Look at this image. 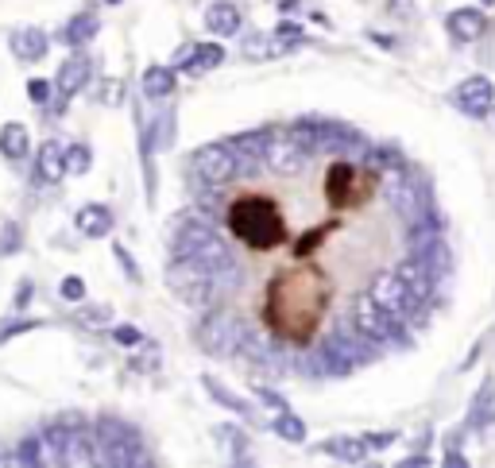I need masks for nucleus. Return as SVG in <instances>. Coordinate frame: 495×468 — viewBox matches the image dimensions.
Listing matches in <instances>:
<instances>
[{
  "label": "nucleus",
  "instance_id": "1",
  "mask_svg": "<svg viewBox=\"0 0 495 468\" xmlns=\"http://www.w3.org/2000/svg\"><path fill=\"white\" fill-rule=\"evenodd\" d=\"M221 217H225L229 237L244 244L248 252H275L290 232V221L279 209V202L259 190H244L237 197H229Z\"/></svg>",
  "mask_w": 495,
  "mask_h": 468
},
{
  "label": "nucleus",
  "instance_id": "2",
  "mask_svg": "<svg viewBox=\"0 0 495 468\" xmlns=\"http://www.w3.org/2000/svg\"><path fill=\"white\" fill-rule=\"evenodd\" d=\"M171 255H194V260H202L206 267H214L221 279L232 272V252H229V244L221 240L217 232L206 225V221H194V217H182L179 225H174Z\"/></svg>",
  "mask_w": 495,
  "mask_h": 468
},
{
  "label": "nucleus",
  "instance_id": "3",
  "mask_svg": "<svg viewBox=\"0 0 495 468\" xmlns=\"http://www.w3.org/2000/svg\"><path fill=\"white\" fill-rule=\"evenodd\" d=\"M167 287L186 306H209L221 295V275L194 255H174V263L167 267Z\"/></svg>",
  "mask_w": 495,
  "mask_h": 468
},
{
  "label": "nucleus",
  "instance_id": "4",
  "mask_svg": "<svg viewBox=\"0 0 495 468\" xmlns=\"http://www.w3.org/2000/svg\"><path fill=\"white\" fill-rule=\"evenodd\" d=\"M237 174H240V159L229 144H209L190 155V179L197 186H206V190H225V186L237 182Z\"/></svg>",
  "mask_w": 495,
  "mask_h": 468
},
{
  "label": "nucleus",
  "instance_id": "5",
  "mask_svg": "<svg viewBox=\"0 0 495 468\" xmlns=\"http://www.w3.org/2000/svg\"><path fill=\"white\" fill-rule=\"evenodd\" d=\"M403 318H395L391 310H383L380 302L372 298V290L368 295H357L352 298V306H348V325L357 333H364L368 341H391V337L403 333V325H399Z\"/></svg>",
  "mask_w": 495,
  "mask_h": 468
},
{
  "label": "nucleus",
  "instance_id": "6",
  "mask_svg": "<svg viewBox=\"0 0 495 468\" xmlns=\"http://www.w3.org/2000/svg\"><path fill=\"white\" fill-rule=\"evenodd\" d=\"M97 461L101 464H144V446L128 426L121 422H105L97 430Z\"/></svg>",
  "mask_w": 495,
  "mask_h": 468
},
{
  "label": "nucleus",
  "instance_id": "7",
  "mask_svg": "<svg viewBox=\"0 0 495 468\" xmlns=\"http://www.w3.org/2000/svg\"><path fill=\"white\" fill-rule=\"evenodd\" d=\"M240 341H244V325L232 322L229 310L206 313L202 325H197V345L209 348V353H240Z\"/></svg>",
  "mask_w": 495,
  "mask_h": 468
},
{
  "label": "nucleus",
  "instance_id": "8",
  "mask_svg": "<svg viewBox=\"0 0 495 468\" xmlns=\"http://www.w3.org/2000/svg\"><path fill=\"white\" fill-rule=\"evenodd\" d=\"M372 298L380 302L383 310H391L395 318H410V313H415V295H410L407 290V283L403 279H399V272H380L372 279Z\"/></svg>",
  "mask_w": 495,
  "mask_h": 468
},
{
  "label": "nucleus",
  "instance_id": "9",
  "mask_svg": "<svg viewBox=\"0 0 495 468\" xmlns=\"http://www.w3.org/2000/svg\"><path fill=\"white\" fill-rule=\"evenodd\" d=\"M306 151L294 144V139H267L264 147V163L271 167V174H279V179H294L302 167H306Z\"/></svg>",
  "mask_w": 495,
  "mask_h": 468
},
{
  "label": "nucleus",
  "instance_id": "10",
  "mask_svg": "<svg viewBox=\"0 0 495 468\" xmlns=\"http://www.w3.org/2000/svg\"><path fill=\"white\" fill-rule=\"evenodd\" d=\"M453 101H457V109L468 113V116H484L491 104H495V89H491L488 78H468V81H461V86H457Z\"/></svg>",
  "mask_w": 495,
  "mask_h": 468
},
{
  "label": "nucleus",
  "instance_id": "11",
  "mask_svg": "<svg viewBox=\"0 0 495 468\" xmlns=\"http://www.w3.org/2000/svg\"><path fill=\"white\" fill-rule=\"evenodd\" d=\"M399 279H403V283H407V290H410V295H415V302H418V306H422V302H426V298L433 295V283H438V275H433V267H430L426 260H422L418 252L410 255V260H403V263H399Z\"/></svg>",
  "mask_w": 495,
  "mask_h": 468
},
{
  "label": "nucleus",
  "instance_id": "12",
  "mask_svg": "<svg viewBox=\"0 0 495 468\" xmlns=\"http://www.w3.org/2000/svg\"><path fill=\"white\" fill-rule=\"evenodd\" d=\"M89 81V58L86 54H74V58H66L63 63V70H58V78H55V86H58V97H63V104H66V97H74V93L81 89Z\"/></svg>",
  "mask_w": 495,
  "mask_h": 468
},
{
  "label": "nucleus",
  "instance_id": "13",
  "mask_svg": "<svg viewBox=\"0 0 495 468\" xmlns=\"http://www.w3.org/2000/svg\"><path fill=\"white\" fill-rule=\"evenodd\" d=\"M74 225H78L81 237L97 240V237H109V229H113V213H109V205H86V209H78Z\"/></svg>",
  "mask_w": 495,
  "mask_h": 468
},
{
  "label": "nucleus",
  "instance_id": "14",
  "mask_svg": "<svg viewBox=\"0 0 495 468\" xmlns=\"http://www.w3.org/2000/svg\"><path fill=\"white\" fill-rule=\"evenodd\" d=\"M449 31H453V39H461V43H473L484 35V16H480V8H457L449 12Z\"/></svg>",
  "mask_w": 495,
  "mask_h": 468
},
{
  "label": "nucleus",
  "instance_id": "15",
  "mask_svg": "<svg viewBox=\"0 0 495 468\" xmlns=\"http://www.w3.org/2000/svg\"><path fill=\"white\" fill-rule=\"evenodd\" d=\"M12 54H20L23 63H35V58H43L46 54V35L39 28H20V31H12Z\"/></svg>",
  "mask_w": 495,
  "mask_h": 468
},
{
  "label": "nucleus",
  "instance_id": "16",
  "mask_svg": "<svg viewBox=\"0 0 495 468\" xmlns=\"http://www.w3.org/2000/svg\"><path fill=\"white\" fill-rule=\"evenodd\" d=\"M66 174V155H63V144H55V139H46L39 147V179L43 182H63Z\"/></svg>",
  "mask_w": 495,
  "mask_h": 468
},
{
  "label": "nucleus",
  "instance_id": "17",
  "mask_svg": "<svg viewBox=\"0 0 495 468\" xmlns=\"http://www.w3.org/2000/svg\"><path fill=\"white\" fill-rule=\"evenodd\" d=\"M206 23H209V31H217V35H232L240 28V12L232 8L229 0H217V4H209Z\"/></svg>",
  "mask_w": 495,
  "mask_h": 468
},
{
  "label": "nucleus",
  "instance_id": "18",
  "mask_svg": "<svg viewBox=\"0 0 495 468\" xmlns=\"http://www.w3.org/2000/svg\"><path fill=\"white\" fill-rule=\"evenodd\" d=\"M97 461V449L89 446L86 434L78 430H66V449H63V464H93Z\"/></svg>",
  "mask_w": 495,
  "mask_h": 468
},
{
  "label": "nucleus",
  "instance_id": "19",
  "mask_svg": "<svg viewBox=\"0 0 495 468\" xmlns=\"http://www.w3.org/2000/svg\"><path fill=\"white\" fill-rule=\"evenodd\" d=\"M0 155H4V159H23V155H28V128H23V124H4V128H0Z\"/></svg>",
  "mask_w": 495,
  "mask_h": 468
},
{
  "label": "nucleus",
  "instance_id": "20",
  "mask_svg": "<svg viewBox=\"0 0 495 468\" xmlns=\"http://www.w3.org/2000/svg\"><path fill=\"white\" fill-rule=\"evenodd\" d=\"M225 63V51H221L217 43H206V46H194V54H190V63H186V70L190 74H206V70H214Z\"/></svg>",
  "mask_w": 495,
  "mask_h": 468
},
{
  "label": "nucleus",
  "instance_id": "21",
  "mask_svg": "<svg viewBox=\"0 0 495 468\" xmlns=\"http://www.w3.org/2000/svg\"><path fill=\"white\" fill-rule=\"evenodd\" d=\"M171 89H174V74L167 66H151L144 74V93H147V97H167Z\"/></svg>",
  "mask_w": 495,
  "mask_h": 468
},
{
  "label": "nucleus",
  "instance_id": "22",
  "mask_svg": "<svg viewBox=\"0 0 495 468\" xmlns=\"http://www.w3.org/2000/svg\"><path fill=\"white\" fill-rule=\"evenodd\" d=\"M97 16H78V20H70V28H66V43L70 46H81V43H89L93 35H97Z\"/></svg>",
  "mask_w": 495,
  "mask_h": 468
},
{
  "label": "nucleus",
  "instance_id": "23",
  "mask_svg": "<svg viewBox=\"0 0 495 468\" xmlns=\"http://www.w3.org/2000/svg\"><path fill=\"white\" fill-rule=\"evenodd\" d=\"M322 449L340 453V461H368V446H364V441H352V438L329 441V446H322Z\"/></svg>",
  "mask_w": 495,
  "mask_h": 468
},
{
  "label": "nucleus",
  "instance_id": "24",
  "mask_svg": "<svg viewBox=\"0 0 495 468\" xmlns=\"http://www.w3.org/2000/svg\"><path fill=\"white\" fill-rule=\"evenodd\" d=\"M167 139H174V121L167 113H159V121L151 124V132H147V147H163Z\"/></svg>",
  "mask_w": 495,
  "mask_h": 468
},
{
  "label": "nucleus",
  "instance_id": "25",
  "mask_svg": "<svg viewBox=\"0 0 495 468\" xmlns=\"http://www.w3.org/2000/svg\"><path fill=\"white\" fill-rule=\"evenodd\" d=\"M244 54H248V58H279V46H275V39L252 35V39L244 43Z\"/></svg>",
  "mask_w": 495,
  "mask_h": 468
},
{
  "label": "nucleus",
  "instance_id": "26",
  "mask_svg": "<svg viewBox=\"0 0 495 468\" xmlns=\"http://www.w3.org/2000/svg\"><path fill=\"white\" fill-rule=\"evenodd\" d=\"M109 306H93V310H78V322L86 325V330H101V325H109Z\"/></svg>",
  "mask_w": 495,
  "mask_h": 468
},
{
  "label": "nucleus",
  "instance_id": "27",
  "mask_svg": "<svg viewBox=\"0 0 495 468\" xmlns=\"http://www.w3.org/2000/svg\"><path fill=\"white\" fill-rule=\"evenodd\" d=\"M275 430H279V438H287V441H302L306 438L302 422H298V418H290V414H282L279 422H275Z\"/></svg>",
  "mask_w": 495,
  "mask_h": 468
},
{
  "label": "nucleus",
  "instance_id": "28",
  "mask_svg": "<svg viewBox=\"0 0 495 468\" xmlns=\"http://www.w3.org/2000/svg\"><path fill=\"white\" fill-rule=\"evenodd\" d=\"M66 171H89V151L86 147H70L66 151Z\"/></svg>",
  "mask_w": 495,
  "mask_h": 468
},
{
  "label": "nucleus",
  "instance_id": "29",
  "mask_svg": "<svg viewBox=\"0 0 495 468\" xmlns=\"http://www.w3.org/2000/svg\"><path fill=\"white\" fill-rule=\"evenodd\" d=\"M51 93H55V81L35 78V81H31V89H28V97H31L35 104H43V101H51Z\"/></svg>",
  "mask_w": 495,
  "mask_h": 468
},
{
  "label": "nucleus",
  "instance_id": "30",
  "mask_svg": "<svg viewBox=\"0 0 495 468\" xmlns=\"http://www.w3.org/2000/svg\"><path fill=\"white\" fill-rule=\"evenodd\" d=\"M63 298L81 302L86 298V283H81V279H63Z\"/></svg>",
  "mask_w": 495,
  "mask_h": 468
},
{
  "label": "nucleus",
  "instance_id": "31",
  "mask_svg": "<svg viewBox=\"0 0 495 468\" xmlns=\"http://www.w3.org/2000/svg\"><path fill=\"white\" fill-rule=\"evenodd\" d=\"M12 248H20V229L4 225L0 229V252H12Z\"/></svg>",
  "mask_w": 495,
  "mask_h": 468
},
{
  "label": "nucleus",
  "instance_id": "32",
  "mask_svg": "<svg viewBox=\"0 0 495 468\" xmlns=\"http://www.w3.org/2000/svg\"><path fill=\"white\" fill-rule=\"evenodd\" d=\"M116 341H121V345H139V330H136V325H116Z\"/></svg>",
  "mask_w": 495,
  "mask_h": 468
},
{
  "label": "nucleus",
  "instance_id": "33",
  "mask_svg": "<svg viewBox=\"0 0 495 468\" xmlns=\"http://www.w3.org/2000/svg\"><path fill=\"white\" fill-rule=\"evenodd\" d=\"M105 86H109V89L101 93V101H109V104L121 101V81H105Z\"/></svg>",
  "mask_w": 495,
  "mask_h": 468
},
{
  "label": "nucleus",
  "instance_id": "34",
  "mask_svg": "<svg viewBox=\"0 0 495 468\" xmlns=\"http://www.w3.org/2000/svg\"><path fill=\"white\" fill-rule=\"evenodd\" d=\"M109 4H121V0H109Z\"/></svg>",
  "mask_w": 495,
  "mask_h": 468
},
{
  "label": "nucleus",
  "instance_id": "35",
  "mask_svg": "<svg viewBox=\"0 0 495 468\" xmlns=\"http://www.w3.org/2000/svg\"><path fill=\"white\" fill-rule=\"evenodd\" d=\"M484 4H495V0H484Z\"/></svg>",
  "mask_w": 495,
  "mask_h": 468
}]
</instances>
